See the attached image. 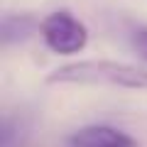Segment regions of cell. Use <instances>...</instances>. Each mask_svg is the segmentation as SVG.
<instances>
[{
	"mask_svg": "<svg viewBox=\"0 0 147 147\" xmlns=\"http://www.w3.org/2000/svg\"><path fill=\"white\" fill-rule=\"evenodd\" d=\"M47 81L71 86H110L125 91H147V69L125 61H110V59H86L54 69Z\"/></svg>",
	"mask_w": 147,
	"mask_h": 147,
	"instance_id": "6da1fadb",
	"label": "cell"
},
{
	"mask_svg": "<svg viewBox=\"0 0 147 147\" xmlns=\"http://www.w3.org/2000/svg\"><path fill=\"white\" fill-rule=\"evenodd\" d=\"M44 44L49 52L59 54V57H71L86 49L88 44V27L71 15L69 10H54L42 20L39 27Z\"/></svg>",
	"mask_w": 147,
	"mask_h": 147,
	"instance_id": "7a4b0ae2",
	"label": "cell"
},
{
	"mask_svg": "<svg viewBox=\"0 0 147 147\" xmlns=\"http://www.w3.org/2000/svg\"><path fill=\"white\" fill-rule=\"evenodd\" d=\"M42 20H37L34 15H27V12H5L3 15V25H0V39L5 47L17 42H25L30 39L34 32H39Z\"/></svg>",
	"mask_w": 147,
	"mask_h": 147,
	"instance_id": "3957f363",
	"label": "cell"
},
{
	"mask_svg": "<svg viewBox=\"0 0 147 147\" xmlns=\"http://www.w3.org/2000/svg\"><path fill=\"white\" fill-rule=\"evenodd\" d=\"M130 140V135L110 125H86L69 137V147H103Z\"/></svg>",
	"mask_w": 147,
	"mask_h": 147,
	"instance_id": "277c9868",
	"label": "cell"
},
{
	"mask_svg": "<svg viewBox=\"0 0 147 147\" xmlns=\"http://www.w3.org/2000/svg\"><path fill=\"white\" fill-rule=\"evenodd\" d=\"M132 49L137 52V57L147 61V27H137L132 32Z\"/></svg>",
	"mask_w": 147,
	"mask_h": 147,
	"instance_id": "5b68a950",
	"label": "cell"
},
{
	"mask_svg": "<svg viewBox=\"0 0 147 147\" xmlns=\"http://www.w3.org/2000/svg\"><path fill=\"white\" fill-rule=\"evenodd\" d=\"M103 147H137V142L130 137V140H125V142H115V145H103Z\"/></svg>",
	"mask_w": 147,
	"mask_h": 147,
	"instance_id": "8992f818",
	"label": "cell"
}]
</instances>
